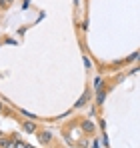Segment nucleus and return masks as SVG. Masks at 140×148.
Segmentation results:
<instances>
[{
    "label": "nucleus",
    "mask_w": 140,
    "mask_h": 148,
    "mask_svg": "<svg viewBox=\"0 0 140 148\" xmlns=\"http://www.w3.org/2000/svg\"><path fill=\"white\" fill-rule=\"evenodd\" d=\"M36 136H38V144H50V142H52V138H54L50 130H40Z\"/></svg>",
    "instance_id": "f257e3e1"
},
{
    "label": "nucleus",
    "mask_w": 140,
    "mask_h": 148,
    "mask_svg": "<svg viewBox=\"0 0 140 148\" xmlns=\"http://www.w3.org/2000/svg\"><path fill=\"white\" fill-rule=\"evenodd\" d=\"M0 148H14V138H4V136H0Z\"/></svg>",
    "instance_id": "f03ea898"
},
{
    "label": "nucleus",
    "mask_w": 140,
    "mask_h": 148,
    "mask_svg": "<svg viewBox=\"0 0 140 148\" xmlns=\"http://www.w3.org/2000/svg\"><path fill=\"white\" fill-rule=\"evenodd\" d=\"M22 128L26 132H36V122L34 120H26V122H22Z\"/></svg>",
    "instance_id": "7ed1b4c3"
},
{
    "label": "nucleus",
    "mask_w": 140,
    "mask_h": 148,
    "mask_svg": "<svg viewBox=\"0 0 140 148\" xmlns=\"http://www.w3.org/2000/svg\"><path fill=\"white\" fill-rule=\"evenodd\" d=\"M104 98H106V90H96V102H98V104H102Z\"/></svg>",
    "instance_id": "20e7f679"
},
{
    "label": "nucleus",
    "mask_w": 140,
    "mask_h": 148,
    "mask_svg": "<svg viewBox=\"0 0 140 148\" xmlns=\"http://www.w3.org/2000/svg\"><path fill=\"white\" fill-rule=\"evenodd\" d=\"M88 98H90V94H88V92H84V96H82V98H80L78 102H76V104H74V108H80V106H82V104H84V102H86Z\"/></svg>",
    "instance_id": "39448f33"
},
{
    "label": "nucleus",
    "mask_w": 140,
    "mask_h": 148,
    "mask_svg": "<svg viewBox=\"0 0 140 148\" xmlns=\"http://www.w3.org/2000/svg\"><path fill=\"white\" fill-rule=\"evenodd\" d=\"M14 148H34V146H30V144H26L22 140H16V138H14Z\"/></svg>",
    "instance_id": "423d86ee"
},
{
    "label": "nucleus",
    "mask_w": 140,
    "mask_h": 148,
    "mask_svg": "<svg viewBox=\"0 0 140 148\" xmlns=\"http://www.w3.org/2000/svg\"><path fill=\"white\" fill-rule=\"evenodd\" d=\"M20 114H22L24 118H28V120H36V116L32 112H28V110H20Z\"/></svg>",
    "instance_id": "0eeeda50"
},
{
    "label": "nucleus",
    "mask_w": 140,
    "mask_h": 148,
    "mask_svg": "<svg viewBox=\"0 0 140 148\" xmlns=\"http://www.w3.org/2000/svg\"><path fill=\"white\" fill-rule=\"evenodd\" d=\"M82 60H84V66H86V70H90V68H92V60H90L88 56H84Z\"/></svg>",
    "instance_id": "6e6552de"
},
{
    "label": "nucleus",
    "mask_w": 140,
    "mask_h": 148,
    "mask_svg": "<svg viewBox=\"0 0 140 148\" xmlns=\"http://www.w3.org/2000/svg\"><path fill=\"white\" fill-rule=\"evenodd\" d=\"M100 86H102V78H100V76H96V78H94V88H96V90H100Z\"/></svg>",
    "instance_id": "1a4fd4ad"
},
{
    "label": "nucleus",
    "mask_w": 140,
    "mask_h": 148,
    "mask_svg": "<svg viewBox=\"0 0 140 148\" xmlns=\"http://www.w3.org/2000/svg\"><path fill=\"white\" fill-rule=\"evenodd\" d=\"M82 126H84V132H92V130H94L92 122H84V124H82Z\"/></svg>",
    "instance_id": "9d476101"
},
{
    "label": "nucleus",
    "mask_w": 140,
    "mask_h": 148,
    "mask_svg": "<svg viewBox=\"0 0 140 148\" xmlns=\"http://www.w3.org/2000/svg\"><path fill=\"white\" fill-rule=\"evenodd\" d=\"M2 110H4V104H2V102H0V112H2Z\"/></svg>",
    "instance_id": "9b49d317"
},
{
    "label": "nucleus",
    "mask_w": 140,
    "mask_h": 148,
    "mask_svg": "<svg viewBox=\"0 0 140 148\" xmlns=\"http://www.w3.org/2000/svg\"><path fill=\"white\" fill-rule=\"evenodd\" d=\"M6 2H8V4H10V2H12V0H6Z\"/></svg>",
    "instance_id": "f8f14e48"
},
{
    "label": "nucleus",
    "mask_w": 140,
    "mask_h": 148,
    "mask_svg": "<svg viewBox=\"0 0 140 148\" xmlns=\"http://www.w3.org/2000/svg\"><path fill=\"white\" fill-rule=\"evenodd\" d=\"M0 136H4V134H2V132H0Z\"/></svg>",
    "instance_id": "ddd939ff"
}]
</instances>
